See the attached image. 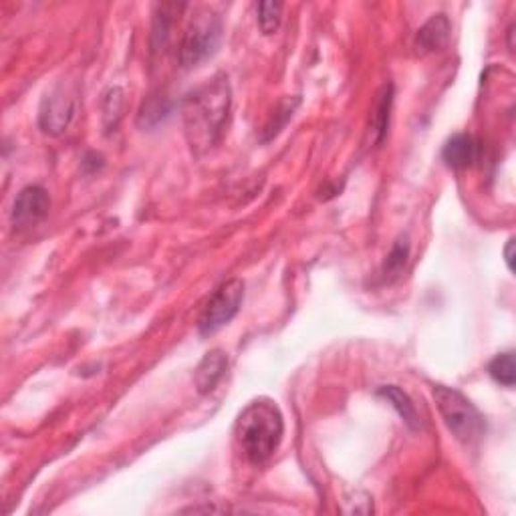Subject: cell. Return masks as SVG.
I'll use <instances>...</instances> for the list:
<instances>
[{"label": "cell", "instance_id": "8fae6325", "mask_svg": "<svg viewBox=\"0 0 516 516\" xmlns=\"http://www.w3.org/2000/svg\"><path fill=\"white\" fill-rule=\"evenodd\" d=\"M377 395L379 398H384L395 411H398L403 422H406L411 430H418L419 427L418 411L414 403H411V400L408 398V393H403L398 385H381L377 390Z\"/></svg>", "mask_w": 516, "mask_h": 516}, {"label": "cell", "instance_id": "4fadbf2b", "mask_svg": "<svg viewBox=\"0 0 516 516\" xmlns=\"http://www.w3.org/2000/svg\"><path fill=\"white\" fill-rule=\"evenodd\" d=\"M488 373H490V377L496 381V384L508 387V390H512L514 384H516L514 353L506 351V353L496 355L488 365Z\"/></svg>", "mask_w": 516, "mask_h": 516}, {"label": "cell", "instance_id": "30bf717a", "mask_svg": "<svg viewBox=\"0 0 516 516\" xmlns=\"http://www.w3.org/2000/svg\"><path fill=\"white\" fill-rule=\"evenodd\" d=\"M452 25L446 14H434V17L426 22V25L418 30L416 47L422 53L440 51L444 45L448 43Z\"/></svg>", "mask_w": 516, "mask_h": 516}, {"label": "cell", "instance_id": "52a82bcc", "mask_svg": "<svg viewBox=\"0 0 516 516\" xmlns=\"http://www.w3.org/2000/svg\"><path fill=\"white\" fill-rule=\"evenodd\" d=\"M51 210V198L41 186L22 188L19 196L14 198L11 222L17 230L35 228Z\"/></svg>", "mask_w": 516, "mask_h": 516}, {"label": "cell", "instance_id": "e0dca14e", "mask_svg": "<svg viewBox=\"0 0 516 516\" xmlns=\"http://www.w3.org/2000/svg\"><path fill=\"white\" fill-rule=\"evenodd\" d=\"M122 106H123V91L119 89V87H114V89H109L107 93V97H106V122L109 117H114L119 119V111H122Z\"/></svg>", "mask_w": 516, "mask_h": 516}, {"label": "cell", "instance_id": "3957f363", "mask_svg": "<svg viewBox=\"0 0 516 516\" xmlns=\"http://www.w3.org/2000/svg\"><path fill=\"white\" fill-rule=\"evenodd\" d=\"M434 400L438 403L444 424L458 442L474 444L482 438L486 430L484 418L464 393L454 387L434 385Z\"/></svg>", "mask_w": 516, "mask_h": 516}, {"label": "cell", "instance_id": "277c9868", "mask_svg": "<svg viewBox=\"0 0 516 516\" xmlns=\"http://www.w3.org/2000/svg\"><path fill=\"white\" fill-rule=\"evenodd\" d=\"M222 41V21L214 11L200 9L190 19L180 45V65L184 69L198 67L210 59Z\"/></svg>", "mask_w": 516, "mask_h": 516}, {"label": "cell", "instance_id": "5bb4252c", "mask_svg": "<svg viewBox=\"0 0 516 516\" xmlns=\"http://www.w3.org/2000/svg\"><path fill=\"white\" fill-rule=\"evenodd\" d=\"M392 103H393V87L385 85L384 91H381L376 111H373L371 123H373V131L377 133V141L384 140L387 133V127H390V111H392Z\"/></svg>", "mask_w": 516, "mask_h": 516}, {"label": "cell", "instance_id": "7a4b0ae2", "mask_svg": "<svg viewBox=\"0 0 516 516\" xmlns=\"http://www.w3.org/2000/svg\"><path fill=\"white\" fill-rule=\"evenodd\" d=\"M236 442L250 464H265L284 434V418L279 406L268 398H258L246 406L234 426Z\"/></svg>", "mask_w": 516, "mask_h": 516}, {"label": "cell", "instance_id": "7c38bea8", "mask_svg": "<svg viewBox=\"0 0 516 516\" xmlns=\"http://www.w3.org/2000/svg\"><path fill=\"white\" fill-rule=\"evenodd\" d=\"M182 4H160L157 6L156 19H154V30H152V45L154 51H164L165 45L170 41V30H172V17L176 11H182Z\"/></svg>", "mask_w": 516, "mask_h": 516}, {"label": "cell", "instance_id": "6da1fadb", "mask_svg": "<svg viewBox=\"0 0 516 516\" xmlns=\"http://www.w3.org/2000/svg\"><path fill=\"white\" fill-rule=\"evenodd\" d=\"M230 83L224 75L198 87L184 99V123L194 149H208L224 131L230 114Z\"/></svg>", "mask_w": 516, "mask_h": 516}, {"label": "cell", "instance_id": "2e32d148", "mask_svg": "<svg viewBox=\"0 0 516 516\" xmlns=\"http://www.w3.org/2000/svg\"><path fill=\"white\" fill-rule=\"evenodd\" d=\"M408 258H410V244H408L406 238H400V241L393 244L392 252L385 257L384 275L390 276V279L400 276L403 268H406V265H408Z\"/></svg>", "mask_w": 516, "mask_h": 516}, {"label": "cell", "instance_id": "9c48e42d", "mask_svg": "<svg viewBox=\"0 0 516 516\" xmlns=\"http://www.w3.org/2000/svg\"><path fill=\"white\" fill-rule=\"evenodd\" d=\"M476 154H478V146H476L474 138L468 136V133H456L444 146L442 160L452 170H464L468 165H472Z\"/></svg>", "mask_w": 516, "mask_h": 516}, {"label": "cell", "instance_id": "8992f818", "mask_svg": "<svg viewBox=\"0 0 516 516\" xmlns=\"http://www.w3.org/2000/svg\"><path fill=\"white\" fill-rule=\"evenodd\" d=\"M77 111V97L67 85H55L53 89L45 95L38 111V125L49 136H61L67 131Z\"/></svg>", "mask_w": 516, "mask_h": 516}, {"label": "cell", "instance_id": "ba28073f", "mask_svg": "<svg viewBox=\"0 0 516 516\" xmlns=\"http://www.w3.org/2000/svg\"><path fill=\"white\" fill-rule=\"evenodd\" d=\"M228 369V357L222 349H214V351L206 353L204 360L198 363L196 368V387L202 395L210 393L216 390V385L220 384V379L224 377V373Z\"/></svg>", "mask_w": 516, "mask_h": 516}, {"label": "cell", "instance_id": "9a60e30c", "mask_svg": "<svg viewBox=\"0 0 516 516\" xmlns=\"http://www.w3.org/2000/svg\"><path fill=\"white\" fill-rule=\"evenodd\" d=\"M283 9L284 6L281 3H260L257 6V21L265 35H273L279 30L283 21Z\"/></svg>", "mask_w": 516, "mask_h": 516}, {"label": "cell", "instance_id": "ac0fdd59", "mask_svg": "<svg viewBox=\"0 0 516 516\" xmlns=\"http://www.w3.org/2000/svg\"><path fill=\"white\" fill-rule=\"evenodd\" d=\"M504 260H506L508 271L514 273V238H508V242L504 246Z\"/></svg>", "mask_w": 516, "mask_h": 516}, {"label": "cell", "instance_id": "5b68a950", "mask_svg": "<svg viewBox=\"0 0 516 516\" xmlns=\"http://www.w3.org/2000/svg\"><path fill=\"white\" fill-rule=\"evenodd\" d=\"M244 300V283L241 279H230L214 292L204 311L198 319V333L210 337L234 319L241 311Z\"/></svg>", "mask_w": 516, "mask_h": 516}]
</instances>
